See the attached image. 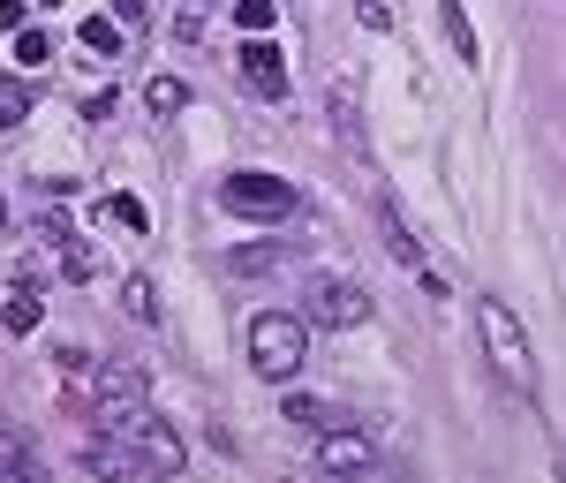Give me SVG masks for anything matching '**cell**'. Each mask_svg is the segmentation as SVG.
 I'll return each mask as SVG.
<instances>
[{
    "label": "cell",
    "mask_w": 566,
    "mask_h": 483,
    "mask_svg": "<svg viewBox=\"0 0 566 483\" xmlns=\"http://www.w3.org/2000/svg\"><path fill=\"white\" fill-rule=\"evenodd\" d=\"M84 423L98 439H129L136 423H151V400H144V370L136 363H98V393H91Z\"/></svg>",
    "instance_id": "1"
},
{
    "label": "cell",
    "mask_w": 566,
    "mask_h": 483,
    "mask_svg": "<svg viewBox=\"0 0 566 483\" xmlns=\"http://www.w3.org/2000/svg\"><path fill=\"white\" fill-rule=\"evenodd\" d=\"M310 355V325L295 317V309H264V317H250V363H258V378H295Z\"/></svg>",
    "instance_id": "2"
},
{
    "label": "cell",
    "mask_w": 566,
    "mask_h": 483,
    "mask_svg": "<svg viewBox=\"0 0 566 483\" xmlns=\"http://www.w3.org/2000/svg\"><path fill=\"white\" fill-rule=\"evenodd\" d=\"M476 333H483V355H491V370L514 386V393H528V333H522V317L506 303H476Z\"/></svg>",
    "instance_id": "3"
},
{
    "label": "cell",
    "mask_w": 566,
    "mask_h": 483,
    "mask_svg": "<svg viewBox=\"0 0 566 483\" xmlns=\"http://www.w3.org/2000/svg\"><path fill=\"white\" fill-rule=\"evenodd\" d=\"M219 204H227L234 220H264V227H280L287 212H295V189H287L280 175H258V167H242V175L219 181Z\"/></svg>",
    "instance_id": "4"
},
{
    "label": "cell",
    "mask_w": 566,
    "mask_h": 483,
    "mask_svg": "<svg viewBox=\"0 0 566 483\" xmlns=\"http://www.w3.org/2000/svg\"><path fill=\"white\" fill-rule=\"evenodd\" d=\"M370 317V295L355 287V280H340V272H317L303 287V325H325V333H355Z\"/></svg>",
    "instance_id": "5"
},
{
    "label": "cell",
    "mask_w": 566,
    "mask_h": 483,
    "mask_svg": "<svg viewBox=\"0 0 566 483\" xmlns=\"http://www.w3.org/2000/svg\"><path fill=\"white\" fill-rule=\"evenodd\" d=\"M122 445H129V476H181V461H189V445H181L159 416H151V423H136Z\"/></svg>",
    "instance_id": "6"
},
{
    "label": "cell",
    "mask_w": 566,
    "mask_h": 483,
    "mask_svg": "<svg viewBox=\"0 0 566 483\" xmlns=\"http://www.w3.org/2000/svg\"><path fill=\"white\" fill-rule=\"evenodd\" d=\"M242 61V84L258 91V98H287V61H280V45H272V31H258V39L234 53Z\"/></svg>",
    "instance_id": "7"
},
{
    "label": "cell",
    "mask_w": 566,
    "mask_h": 483,
    "mask_svg": "<svg viewBox=\"0 0 566 483\" xmlns=\"http://www.w3.org/2000/svg\"><path fill=\"white\" fill-rule=\"evenodd\" d=\"M317 461L340 476V469H378V439H363L348 423H333V431H317Z\"/></svg>",
    "instance_id": "8"
},
{
    "label": "cell",
    "mask_w": 566,
    "mask_h": 483,
    "mask_svg": "<svg viewBox=\"0 0 566 483\" xmlns=\"http://www.w3.org/2000/svg\"><path fill=\"white\" fill-rule=\"evenodd\" d=\"M280 264H287V242H242V250H227V272H242V280L280 272Z\"/></svg>",
    "instance_id": "9"
},
{
    "label": "cell",
    "mask_w": 566,
    "mask_h": 483,
    "mask_svg": "<svg viewBox=\"0 0 566 483\" xmlns=\"http://www.w3.org/2000/svg\"><path fill=\"white\" fill-rule=\"evenodd\" d=\"M39 309H45V303L31 295V280H15V295H8V309H0V325L23 340V333H39Z\"/></svg>",
    "instance_id": "10"
},
{
    "label": "cell",
    "mask_w": 566,
    "mask_h": 483,
    "mask_svg": "<svg viewBox=\"0 0 566 483\" xmlns=\"http://www.w3.org/2000/svg\"><path fill=\"white\" fill-rule=\"evenodd\" d=\"M122 303H129L136 325H159V287H151V272H129V280H122Z\"/></svg>",
    "instance_id": "11"
},
{
    "label": "cell",
    "mask_w": 566,
    "mask_h": 483,
    "mask_svg": "<svg viewBox=\"0 0 566 483\" xmlns=\"http://www.w3.org/2000/svg\"><path fill=\"white\" fill-rule=\"evenodd\" d=\"M386 250H392L400 264H408V272H423V242H416V227L400 220L392 204H386Z\"/></svg>",
    "instance_id": "12"
},
{
    "label": "cell",
    "mask_w": 566,
    "mask_h": 483,
    "mask_svg": "<svg viewBox=\"0 0 566 483\" xmlns=\"http://www.w3.org/2000/svg\"><path fill=\"white\" fill-rule=\"evenodd\" d=\"M31 98H39V91L23 84V76H8V84H0V136H8V129H23V122H31Z\"/></svg>",
    "instance_id": "13"
},
{
    "label": "cell",
    "mask_w": 566,
    "mask_h": 483,
    "mask_svg": "<svg viewBox=\"0 0 566 483\" xmlns=\"http://www.w3.org/2000/svg\"><path fill=\"white\" fill-rule=\"evenodd\" d=\"M144 106H151V114H181V106H189V84H181V76H151V84H144Z\"/></svg>",
    "instance_id": "14"
},
{
    "label": "cell",
    "mask_w": 566,
    "mask_h": 483,
    "mask_svg": "<svg viewBox=\"0 0 566 483\" xmlns=\"http://www.w3.org/2000/svg\"><path fill=\"white\" fill-rule=\"evenodd\" d=\"M333 129H340L348 151H363V122H355V91L348 84H333Z\"/></svg>",
    "instance_id": "15"
},
{
    "label": "cell",
    "mask_w": 566,
    "mask_h": 483,
    "mask_svg": "<svg viewBox=\"0 0 566 483\" xmlns=\"http://www.w3.org/2000/svg\"><path fill=\"white\" fill-rule=\"evenodd\" d=\"M76 39H84L98 61H114V53H122V23H106V15H84V31H76Z\"/></svg>",
    "instance_id": "16"
},
{
    "label": "cell",
    "mask_w": 566,
    "mask_h": 483,
    "mask_svg": "<svg viewBox=\"0 0 566 483\" xmlns=\"http://www.w3.org/2000/svg\"><path fill=\"white\" fill-rule=\"evenodd\" d=\"M287 423H303V431H333V423H348V416L325 408V400H287Z\"/></svg>",
    "instance_id": "17"
},
{
    "label": "cell",
    "mask_w": 566,
    "mask_h": 483,
    "mask_svg": "<svg viewBox=\"0 0 566 483\" xmlns=\"http://www.w3.org/2000/svg\"><path fill=\"white\" fill-rule=\"evenodd\" d=\"M446 39H453V53L476 69V31H469V15H461V0H446Z\"/></svg>",
    "instance_id": "18"
},
{
    "label": "cell",
    "mask_w": 566,
    "mask_h": 483,
    "mask_svg": "<svg viewBox=\"0 0 566 483\" xmlns=\"http://www.w3.org/2000/svg\"><path fill=\"white\" fill-rule=\"evenodd\" d=\"M234 23L258 39V31H272V23H280V0H234Z\"/></svg>",
    "instance_id": "19"
},
{
    "label": "cell",
    "mask_w": 566,
    "mask_h": 483,
    "mask_svg": "<svg viewBox=\"0 0 566 483\" xmlns=\"http://www.w3.org/2000/svg\"><path fill=\"white\" fill-rule=\"evenodd\" d=\"M61 272H69V280H91V272H98V258H91V242H76V234H61Z\"/></svg>",
    "instance_id": "20"
},
{
    "label": "cell",
    "mask_w": 566,
    "mask_h": 483,
    "mask_svg": "<svg viewBox=\"0 0 566 483\" xmlns=\"http://www.w3.org/2000/svg\"><path fill=\"white\" fill-rule=\"evenodd\" d=\"M205 23H212V0H181V8H175V31H181V39H205Z\"/></svg>",
    "instance_id": "21"
},
{
    "label": "cell",
    "mask_w": 566,
    "mask_h": 483,
    "mask_svg": "<svg viewBox=\"0 0 566 483\" xmlns=\"http://www.w3.org/2000/svg\"><path fill=\"white\" fill-rule=\"evenodd\" d=\"M15 61H23V69L53 61V39H45V31H15Z\"/></svg>",
    "instance_id": "22"
},
{
    "label": "cell",
    "mask_w": 566,
    "mask_h": 483,
    "mask_svg": "<svg viewBox=\"0 0 566 483\" xmlns=\"http://www.w3.org/2000/svg\"><path fill=\"white\" fill-rule=\"evenodd\" d=\"M355 15H363V31H392V8H386V0H355Z\"/></svg>",
    "instance_id": "23"
},
{
    "label": "cell",
    "mask_w": 566,
    "mask_h": 483,
    "mask_svg": "<svg viewBox=\"0 0 566 483\" xmlns=\"http://www.w3.org/2000/svg\"><path fill=\"white\" fill-rule=\"evenodd\" d=\"M106 212H114V220H122V227H136V234H144V227H151V220H144V204H136V197H114V204H106Z\"/></svg>",
    "instance_id": "24"
},
{
    "label": "cell",
    "mask_w": 566,
    "mask_h": 483,
    "mask_svg": "<svg viewBox=\"0 0 566 483\" xmlns=\"http://www.w3.org/2000/svg\"><path fill=\"white\" fill-rule=\"evenodd\" d=\"M114 15H122V23H144V15H151V0H114Z\"/></svg>",
    "instance_id": "25"
},
{
    "label": "cell",
    "mask_w": 566,
    "mask_h": 483,
    "mask_svg": "<svg viewBox=\"0 0 566 483\" xmlns=\"http://www.w3.org/2000/svg\"><path fill=\"white\" fill-rule=\"evenodd\" d=\"M0 31H23V0H0Z\"/></svg>",
    "instance_id": "26"
},
{
    "label": "cell",
    "mask_w": 566,
    "mask_h": 483,
    "mask_svg": "<svg viewBox=\"0 0 566 483\" xmlns=\"http://www.w3.org/2000/svg\"><path fill=\"white\" fill-rule=\"evenodd\" d=\"M0 227H8V204H0Z\"/></svg>",
    "instance_id": "27"
}]
</instances>
